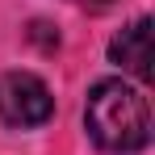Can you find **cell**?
<instances>
[{"label": "cell", "instance_id": "obj_4", "mask_svg": "<svg viewBox=\"0 0 155 155\" xmlns=\"http://www.w3.org/2000/svg\"><path fill=\"white\" fill-rule=\"evenodd\" d=\"M71 4H80V8H88V13H109V8H117L122 0H71Z\"/></svg>", "mask_w": 155, "mask_h": 155}, {"label": "cell", "instance_id": "obj_1", "mask_svg": "<svg viewBox=\"0 0 155 155\" xmlns=\"http://www.w3.org/2000/svg\"><path fill=\"white\" fill-rule=\"evenodd\" d=\"M84 126L97 147L113 155H134L151 143V105L143 97V88H134L126 80H101L88 92Z\"/></svg>", "mask_w": 155, "mask_h": 155}, {"label": "cell", "instance_id": "obj_2", "mask_svg": "<svg viewBox=\"0 0 155 155\" xmlns=\"http://www.w3.org/2000/svg\"><path fill=\"white\" fill-rule=\"evenodd\" d=\"M51 113H54V97L34 71H4L0 76V122L4 126L29 130V126L51 122Z\"/></svg>", "mask_w": 155, "mask_h": 155}, {"label": "cell", "instance_id": "obj_3", "mask_svg": "<svg viewBox=\"0 0 155 155\" xmlns=\"http://www.w3.org/2000/svg\"><path fill=\"white\" fill-rule=\"evenodd\" d=\"M109 59L130 71V76H138L143 84L151 80V21L147 17H138V21H130L113 42H109Z\"/></svg>", "mask_w": 155, "mask_h": 155}]
</instances>
